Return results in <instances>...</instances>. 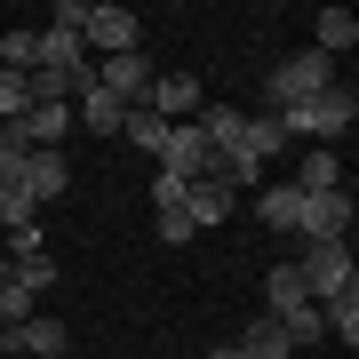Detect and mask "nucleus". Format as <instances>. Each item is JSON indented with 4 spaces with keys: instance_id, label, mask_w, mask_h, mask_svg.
I'll return each instance as SVG.
<instances>
[{
    "instance_id": "nucleus-18",
    "label": "nucleus",
    "mask_w": 359,
    "mask_h": 359,
    "mask_svg": "<svg viewBox=\"0 0 359 359\" xmlns=\"http://www.w3.org/2000/svg\"><path fill=\"white\" fill-rule=\"evenodd\" d=\"M311 32H320L311 48H320L327 65H335V56H344L351 40H359V16H351V8H320V16H311Z\"/></svg>"
},
{
    "instance_id": "nucleus-21",
    "label": "nucleus",
    "mask_w": 359,
    "mask_h": 359,
    "mask_svg": "<svg viewBox=\"0 0 359 359\" xmlns=\"http://www.w3.org/2000/svg\"><path fill=\"white\" fill-rule=\"evenodd\" d=\"M280 144H287V128H280V120H271V112H256V120H248V128H240V144H231V152H248V160H271V152H280Z\"/></svg>"
},
{
    "instance_id": "nucleus-3",
    "label": "nucleus",
    "mask_w": 359,
    "mask_h": 359,
    "mask_svg": "<svg viewBox=\"0 0 359 359\" xmlns=\"http://www.w3.org/2000/svg\"><path fill=\"white\" fill-rule=\"evenodd\" d=\"M335 88V65L320 48H295V56H280L271 65V80H264V96H271V112H295V104H311V96H327Z\"/></svg>"
},
{
    "instance_id": "nucleus-25",
    "label": "nucleus",
    "mask_w": 359,
    "mask_h": 359,
    "mask_svg": "<svg viewBox=\"0 0 359 359\" xmlns=\"http://www.w3.org/2000/svg\"><path fill=\"white\" fill-rule=\"evenodd\" d=\"M184 192H192V176L160 168V176H152V216H168V208H184Z\"/></svg>"
},
{
    "instance_id": "nucleus-9",
    "label": "nucleus",
    "mask_w": 359,
    "mask_h": 359,
    "mask_svg": "<svg viewBox=\"0 0 359 359\" xmlns=\"http://www.w3.org/2000/svg\"><path fill=\"white\" fill-rule=\"evenodd\" d=\"M304 240H351V184L344 192H304Z\"/></svg>"
},
{
    "instance_id": "nucleus-15",
    "label": "nucleus",
    "mask_w": 359,
    "mask_h": 359,
    "mask_svg": "<svg viewBox=\"0 0 359 359\" xmlns=\"http://www.w3.org/2000/svg\"><path fill=\"white\" fill-rule=\"evenodd\" d=\"M192 128L208 136V152H231V144H240V128H248V112H240V104H200Z\"/></svg>"
},
{
    "instance_id": "nucleus-1",
    "label": "nucleus",
    "mask_w": 359,
    "mask_h": 359,
    "mask_svg": "<svg viewBox=\"0 0 359 359\" xmlns=\"http://www.w3.org/2000/svg\"><path fill=\"white\" fill-rule=\"evenodd\" d=\"M295 271H304V295H311V304H351V295H359V264H351V240H304Z\"/></svg>"
},
{
    "instance_id": "nucleus-24",
    "label": "nucleus",
    "mask_w": 359,
    "mask_h": 359,
    "mask_svg": "<svg viewBox=\"0 0 359 359\" xmlns=\"http://www.w3.org/2000/svg\"><path fill=\"white\" fill-rule=\"evenodd\" d=\"M280 327H287V344H295V351H304V344H320V335H327V320H320V304H304V311H287Z\"/></svg>"
},
{
    "instance_id": "nucleus-27",
    "label": "nucleus",
    "mask_w": 359,
    "mask_h": 359,
    "mask_svg": "<svg viewBox=\"0 0 359 359\" xmlns=\"http://www.w3.org/2000/svg\"><path fill=\"white\" fill-rule=\"evenodd\" d=\"M152 240H160V248H184V240H192V216H184V208H168V216H152Z\"/></svg>"
},
{
    "instance_id": "nucleus-10",
    "label": "nucleus",
    "mask_w": 359,
    "mask_h": 359,
    "mask_svg": "<svg viewBox=\"0 0 359 359\" xmlns=\"http://www.w3.org/2000/svg\"><path fill=\"white\" fill-rule=\"evenodd\" d=\"M16 136H25L32 152H56V144L72 136V104H25V120H16Z\"/></svg>"
},
{
    "instance_id": "nucleus-13",
    "label": "nucleus",
    "mask_w": 359,
    "mask_h": 359,
    "mask_svg": "<svg viewBox=\"0 0 359 359\" xmlns=\"http://www.w3.org/2000/svg\"><path fill=\"white\" fill-rule=\"evenodd\" d=\"M160 168H176V176H208V136L192 128V120H176L160 144Z\"/></svg>"
},
{
    "instance_id": "nucleus-30",
    "label": "nucleus",
    "mask_w": 359,
    "mask_h": 359,
    "mask_svg": "<svg viewBox=\"0 0 359 359\" xmlns=\"http://www.w3.org/2000/svg\"><path fill=\"white\" fill-rule=\"evenodd\" d=\"M208 359H248V351H240V344H216V351H208Z\"/></svg>"
},
{
    "instance_id": "nucleus-22",
    "label": "nucleus",
    "mask_w": 359,
    "mask_h": 359,
    "mask_svg": "<svg viewBox=\"0 0 359 359\" xmlns=\"http://www.w3.org/2000/svg\"><path fill=\"white\" fill-rule=\"evenodd\" d=\"M40 65V32L32 25H8L0 32V72H32Z\"/></svg>"
},
{
    "instance_id": "nucleus-8",
    "label": "nucleus",
    "mask_w": 359,
    "mask_h": 359,
    "mask_svg": "<svg viewBox=\"0 0 359 359\" xmlns=\"http://www.w3.org/2000/svg\"><path fill=\"white\" fill-rule=\"evenodd\" d=\"M248 208H256L280 240H304V192H295V184H256V192H248Z\"/></svg>"
},
{
    "instance_id": "nucleus-11",
    "label": "nucleus",
    "mask_w": 359,
    "mask_h": 359,
    "mask_svg": "<svg viewBox=\"0 0 359 359\" xmlns=\"http://www.w3.org/2000/svg\"><path fill=\"white\" fill-rule=\"evenodd\" d=\"M65 184H72V168H65V152H25V200H32V208L65 200Z\"/></svg>"
},
{
    "instance_id": "nucleus-7",
    "label": "nucleus",
    "mask_w": 359,
    "mask_h": 359,
    "mask_svg": "<svg viewBox=\"0 0 359 359\" xmlns=\"http://www.w3.org/2000/svg\"><path fill=\"white\" fill-rule=\"evenodd\" d=\"M200 104H208V88H200L192 72H168V80H152V96H144V112H152V120H168V128H176V120H192Z\"/></svg>"
},
{
    "instance_id": "nucleus-16",
    "label": "nucleus",
    "mask_w": 359,
    "mask_h": 359,
    "mask_svg": "<svg viewBox=\"0 0 359 359\" xmlns=\"http://www.w3.org/2000/svg\"><path fill=\"white\" fill-rule=\"evenodd\" d=\"M311 295H304V271L295 264H271V280H264V311L271 320H287V311H304Z\"/></svg>"
},
{
    "instance_id": "nucleus-26",
    "label": "nucleus",
    "mask_w": 359,
    "mask_h": 359,
    "mask_svg": "<svg viewBox=\"0 0 359 359\" xmlns=\"http://www.w3.org/2000/svg\"><path fill=\"white\" fill-rule=\"evenodd\" d=\"M25 104H32V80L25 72H0V120H25Z\"/></svg>"
},
{
    "instance_id": "nucleus-23",
    "label": "nucleus",
    "mask_w": 359,
    "mask_h": 359,
    "mask_svg": "<svg viewBox=\"0 0 359 359\" xmlns=\"http://www.w3.org/2000/svg\"><path fill=\"white\" fill-rule=\"evenodd\" d=\"M120 136H128L136 152H152V160H160V144H168V120H152V112H128V120H120Z\"/></svg>"
},
{
    "instance_id": "nucleus-31",
    "label": "nucleus",
    "mask_w": 359,
    "mask_h": 359,
    "mask_svg": "<svg viewBox=\"0 0 359 359\" xmlns=\"http://www.w3.org/2000/svg\"><path fill=\"white\" fill-rule=\"evenodd\" d=\"M0 359H16V351H0Z\"/></svg>"
},
{
    "instance_id": "nucleus-4",
    "label": "nucleus",
    "mask_w": 359,
    "mask_h": 359,
    "mask_svg": "<svg viewBox=\"0 0 359 359\" xmlns=\"http://www.w3.org/2000/svg\"><path fill=\"white\" fill-rule=\"evenodd\" d=\"M80 48H88V56H128V48H144L136 8H112V0H96L88 25H80Z\"/></svg>"
},
{
    "instance_id": "nucleus-29",
    "label": "nucleus",
    "mask_w": 359,
    "mask_h": 359,
    "mask_svg": "<svg viewBox=\"0 0 359 359\" xmlns=\"http://www.w3.org/2000/svg\"><path fill=\"white\" fill-rule=\"evenodd\" d=\"M16 280H25L32 295H48V287H56V264H48V256H25V264H16Z\"/></svg>"
},
{
    "instance_id": "nucleus-19",
    "label": "nucleus",
    "mask_w": 359,
    "mask_h": 359,
    "mask_svg": "<svg viewBox=\"0 0 359 359\" xmlns=\"http://www.w3.org/2000/svg\"><path fill=\"white\" fill-rule=\"evenodd\" d=\"M231 344H240L248 359H295V344H287V327H280V320H271V311H264V320H256V327H248V335H231Z\"/></svg>"
},
{
    "instance_id": "nucleus-12",
    "label": "nucleus",
    "mask_w": 359,
    "mask_h": 359,
    "mask_svg": "<svg viewBox=\"0 0 359 359\" xmlns=\"http://www.w3.org/2000/svg\"><path fill=\"white\" fill-rule=\"evenodd\" d=\"M287 184H295V192H344V152H335V144H311Z\"/></svg>"
},
{
    "instance_id": "nucleus-2",
    "label": "nucleus",
    "mask_w": 359,
    "mask_h": 359,
    "mask_svg": "<svg viewBox=\"0 0 359 359\" xmlns=\"http://www.w3.org/2000/svg\"><path fill=\"white\" fill-rule=\"evenodd\" d=\"M287 128V144L304 136V144H344L351 136V120H359V96L351 88H327V96H311V104H295V112H271Z\"/></svg>"
},
{
    "instance_id": "nucleus-20",
    "label": "nucleus",
    "mask_w": 359,
    "mask_h": 359,
    "mask_svg": "<svg viewBox=\"0 0 359 359\" xmlns=\"http://www.w3.org/2000/svg\"><path fill=\"white\" fill-rule=\"evenodd\" d=\"M32 304H40V295L16 280V264H8V256H0V327H25V320H32Z\"/></svg>"
},
{
    "instance_id": "nucleus-17",
    "label": "nucleus",
    "mask_w": 359,
    "mask_h": 359,
    "mask_svg": "<svg viewBox=\"0 0 359 359\" xmlns=\"http://www.w3.org/2000/svg\"><path fill=\"white\" fill-rule=\"evenodd\" d=\"M72 120H80L88 136H120V120H128V104H120V96H104V88H88V96L72 104Z\"/></svg>"
},
{
    "instance_id": "nucleus-28",
    "label": "nucleus",
    "mask_w": 359,
    "mask_h": 359,
    "mask_svg": "<svg viewBox=\"0 0 359 359\" xmlns=\"http://www.w3.org/2000/svg\"><path fill=\"white\" fill-rule=\"evenodd\" d=\"M25 256H48V240H40V224H16V231H8V264H25Z\"/></svg>"
},
{
    "instance_id": "nucleus-14",
    "label": "nucleus",
    "mask_w": 359,
    "mask_h": 359,
    "mask_svg": "<svg viewBox=\"0 0 359 359\" xmlns=\"http://www.w3.org/2000/svg\"><path fill=\"white\" fill-rule=\"evenodd\" d=\"M231 208H240V200H231V192H224L216 176H192V192H184V216H192V231H208V224H224Z\"/></svg>"
},
{
    "instance_id": "nucleus-5",
    "label": "nucleus",
    "mask_w": 359,
    "mask_h": 359,
    "mask_svg": "<svg viewBox=\"0 0 359 359\" xmlns=\"http://www.w3.org/2000/svg\"><path fill=\"white\" fill-rule=\"evenodd\" d=\"M96 88H104V96H120L128 112H144V96H152V56H144V48L104 56V65H96Z\"/></svg>"
},
{
    "instance_id": "nucleus-6",
    "label": "nucleus",
    "mask_w": 359,
    "mask_h": 359,
    "mask_svg": "<svg viewBox=\"0 0 359 359\" xmlns=\"http://www.w3.org/2000/svg\"><path fill=\"white\" fill-rule=\"evenodd\" d=\"M0 351H16V359H56V351H72V327L32 311L25 327H0Z\"/></svg>"
}]
</instances>
